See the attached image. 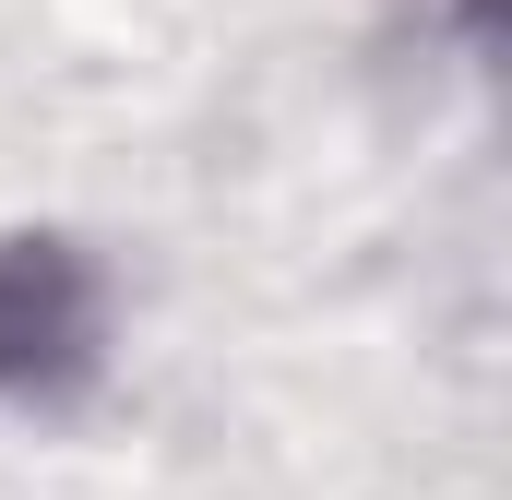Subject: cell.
Wrapping results in <instances>:
<instances>
[{"mask_svg": "<svg viewBox=\"0 0 512 500\" xmlns=\"http://www.w3.org/2000/svg\"><path fill=\"white\" fill-rule=\"evenodd\" d=\"M96 358V274L60 239H0V393H60Z\"/></svg>", "mask_w": 512, "mask_h": 500, "instance_id": "cell-1", "label": "cell"}]
</instances>
